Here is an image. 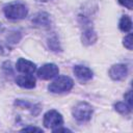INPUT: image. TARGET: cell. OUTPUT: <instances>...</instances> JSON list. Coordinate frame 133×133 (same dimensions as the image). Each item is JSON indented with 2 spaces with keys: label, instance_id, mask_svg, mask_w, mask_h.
Instances as JSON below:
<instances>
[{
  "label": "cell",
  "instance_id": "obj_1",
  "mask_svg": "<svg viewBox=\"0 0 133 133\" xmlns=\"http://www.w3.org/2000/svg\"><path fill=\"white\" fill-rule=\"evenodd\" d=\"M3 11L5 17L9 20H22L26 18L28 14L27 7L24 4L19 2H14L5 5L3 8Z\"/></svg>",
  "mask_w": 133,
  "mask_h": 133
},
{
  "label": "cell",
  "instance_id": "obj_2",
  "mask_svg": "<svg viewBox=\"0 0 133 133\" xmlns=\"http://www.w3.org/2000/svg\"><path fill=\"white\" fill-rule=\"evenodd\" d=\"M74 86L73 80L68 76H59L48 86L49 91L53 94H62L70 91Z\"/></svg>",
  "mask_w": 133,
  "mask_h": 133
},
{
  "label": "cell",
  "instance_id": "obj_3",
  "mask_svg": "<svg viewBox=\"0 0 133 133\" xmlns=\"http://www.w3.org/2000/svg\"><path fill=\"white\" fill-rule=\"evenodd\" d=\"M92 107L86 102H79L72 110L73 116L78 122H87L91 118L92 115Z\"/></svg>",
  "mask_w": 133,
  "mask_h": 133
},
{
  "label": "cell",
  "instance_id": "obj_4",
  "mask_svg": "<svg viewBox=\"0 0 133 133\" xmlns=\"http://www.w3.org/2000/svg\"><path fill=\"white\" fill-rule=\"evenodd\" d=\"M43 124L48 129H55L57 127H61L63 124L62 115L56 110H49L45 113Z\"/></svg>",
  "mask_w": 133,
  "mask_h": 133
},
{
  "label": "cell",
  "instance_id": "obj_5",
  "mask_svg": "<svg viewBox=\"0 0 133 133\" xmlns=\"http://www.w3.org/2000/svg\"><path fill=\"white\" fill-rule=\"evenodd\" d=\"M58 73H59V69L54 63H46L37 70V76L39 79L43 80H49L57 76Z\"/></svg>",
  "mask_w": 133,
  "mask_h": 133
},
{
  "label": "cell",
  "instance_id": "obj_6",
  "mask_svg": "<svg viewBox=\"0 0 133 133\" xmlns=\"http://www.w3.org/2000/svg\"><path fill=\"white\" fill-rule=\"evenodd\" d=\"M110 78L112 80L115 81H121L123 79L126 78L127 74H128V68L126 64L123 63H117V64H113L108 72Z\"/></svg>",
  "mask_w": 133,
  "mask_h": 133
},
{
  "label": "cell",
  "instance_id": "obj_7",
  "mask_svg": "<svg viewBox=\"0 0 133 133\" xmlns=\"http://www.w3.org/2000/svg\"><path fill=\"white\" fill-rule=\"evenodd\" d=\"M16 69L23 74H33L36 70V65L24 58H19L16 63Z\"/></svg>",
  "mask_w": 133,
  "mask_h": 133
},
{
  "label": "cell",
  "instance_id": "obj_8",
  "mask_svg": "<svg viewBox=\"0 0 133 133\" xmlns=\"http://www.w3.org/2000/svg\"><path fill=\"white\" fill-rule=\"evenodd\" d=\"M73 72L81 82L89 81L94 76L92 71L86 66H83V65H75L73 69Z\"/></svg>",
  "mask_w": 133,
  "mask_h": 133
},
{
  "label": "cell",
  "instance_id": "obj_9",
  "mask_svg": "<svg viewBox=\"0 0 133 133\" xmlns=\"http://www.w3.org/2000/svg\"><path fill=\"white\" fill-rule=\"evenodd\" d=\"M16 83L23 88H33L35 86V78L31 74H24L16 78Z\"/></svg>",
  "mask_w": 133,
  "mask_h": 133
},
{
  "label": "cell",
  "instance_id": "obj_10",
  "mask_svg": "<svg viewBox=\"0 0 133 133\" xmlns=\"http://www.w3.org/2000/svg\"><path fill=\"white\" fill-rule=\"evenodd\" d=\"M32 23L33 25L37 26V27H43V28H47L50 26V16L47 12H37L33 18H32Z\"/></svg>",
  "mask_w": 133,
  "mask_h": 133
},
{
  "label": "cell",
  "instance_id": "obj_11",
  "mask_svg": "<svg viewBox=\"0 0 133 133\" xmlns=\"http://www.w3.org/2000/svg\"><path fill=\"white\" fill-rule=\"evenodd\" d=\"M98 35L96 33V31L91 28H87L85 31H83L82 35H81V41L83 43V45L85 46H90L92 44H95L97 42Z\"/></svg>",
  "mask_w": 133,
  "mask_h": 133
},
{
  "label": "cell",
  "instance_id": "obj_12",
  "mask_svg": "<svg viewBox=\"0 0 133 133\" xmlns=\"http://www.w3.org/2000/svg\"><path fill=\"white\" fill-rule=\"evenodd\" d=\"M118 28L123 32H129L131 30V28H132V21H131L129 16L125 15V16H123L121 18L119 23H118Z\"/></svg>",
  "mask_w": 133,
  "mask_h": 133
},
{
  "label": "cell",
  "instance_id": "obj_13",
  "mask_svg": "<svg viewBox=\"0 0 133 133\" xmlns=\"http://www.w3.org/2000/svg\"><path fill=\"white\" fill-rule=\"evenodd\" d=\"M114 109H115L118 113H121V114L128 115V114L131 112L132 107L129 106L126 102H125V103H124V102H117V103L114 104Z\"/></svg>",
  "mask_w": 133,
  "mask_h": 133
},
{
  "label": "cell",
  "instance_id": "obj_14",
  "mask_svg": "<svg viewBox=\"0 0 133 133\" xmlns=\"http://www.w3.org/2000/svg\"><path fill=\"white\" fill-rule=\"evenodd\" d=\"M124 46L128 49V50H132L133 48V41H132V33H128L125 37H124V42H123Z\"/></svg>",
  "mask_w": 133,
  "mask_h": 133
},
{
  "label": "cell",
  "instance_id": "obj_15",
  "mask_svg": "<svg viewBox=\"0 0 133 133\" xmlns=\"http://www.w3.org/2000/svg\"><path fill=\"white\" fill-rule=\"evenodd\" d=\"M49 47H50V49H52V51H55V52L60 51V47H59L58 39H57L55 36L49 39Z\"/></svg>",
  "mask_w": 133,
  "mask_h": 133
},
{
  "label": "cell",
  "instance_id": "obj_16",
  "mask_svg": "<svg viewBox=\"0 0 133 133\" xmlns=\"http://www.w3.org/2000/svg\"><path fill=\"white\" fill-rule=\"evenodd\" d=\"M118 3L123 6H125L128 9H132L133 7V0H117Z\"/></svg>",
  "mask_w": 133,
  "mask_h": 133
},
{
  "label": "cell",
  "instance_id": "obj_17",
  "mask_svg": "<svg viewBox=\"0 0 133 133\" xmlns=\"http://www.w3.org/2000/svg\"><path fill=\"white\" fill-rule=\"evenodd\" d=\"M124 98L126 100V103L132 107V91L131 90H128L125 95H124Z\"/></svg>",
  "mask_w": 133,
  "mask_h": 133
},
{
  "label": "cell",
  "instance_id": "obj_18",
  "mask_svg": "<svg viewBox=\"0 0 133 133\" xmlns=\"http://www.w3.org/2000/svg\"><path fill=\"white\" fill-rule=\"evenodd\" d=\"M21 131H25V132H28V131H37V132H43V130H42L41 128H37V127H32V126L25 127V128H23Z\"/></svg>",
  "mask_w": 133,
  "mask_h": 133
},
{
  "label": "cell",
  "instance_id": "obj_19",
  "mask_svg": "<svg viewBox=\"0 0 133 133\" xmlns=\"http://www.w3.org/2000/svg\"><path fill=\"white\" fill-rule=\"evenodd\" d=\"M39 1H43V2H46V1H49V0H39Z\"/></svg>",
  "mask_w": 133,
  "mask_h": 133
}]
</instances>
